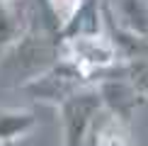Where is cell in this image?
I'll return each instance as SVG.
<instances>
[{
  "mask_svg": "<svg viewBox=\"0 0 148 146\" xmlns=\"http://www.w3.org/2000/svg\"><path fill=\"white\" fill-rule=\"evenodd\" d=\"M88 81H90V76L85 71H80L73 61L58 59L51 68L27 78V81L22 83V90L27 95H32L34 100L51 102V105L58 107L61 102H66L71 95H75L83 88H88Z\"/></svg>",
  "mask_w": 148,
  "mask_h": 146,
  "instance_id": "cell-1",
  "label": "cell"
},
{
  "mask_svg": "<svg viewBox=\"0 0 148 146\" xmlns=\"http://www.w3.org/2000/svg\"><path fill=\"white\" fill-rule=\"evenodd\" d=\"M104 110V102L97 88H83L58 105L63 146H88L92 129L97 124V114Z\"/></svg>",
  "mask_w": 148,
  "mask_h": 146,
  "instance_id": "cell-2",
  "label": "cell"
},
{
  "mask_svg": "<svg viewBox=\"0 0 148 146\" xmlns=\"http://www.w3.org/2000/svg\"><path fill=\"white\" fill-rule=\"evenodd\" d=\"M61 51L63 59L73 61L80 71L88 76L97 71L112 68L119 59L114 41L107 34H92V36H75V39H61Z\"/></svg>",
  "mask_w": 148,
  "mask_h": 146,
  "instance_id": "cell-3",
  "label": "cell"
},
{
  "mask_svg": "<svg viewBox=\"0 0 148 146\" xmlns=\"http://www.w3.org/2000/svg\"><path fill=\"white\" fill-rule=\"evenodd\" d=\"M97 93H100L102 102H104V110H109V114L119 117L121 122H126V124H129V119H131L134 110L138 107L141 97H146L126 76L100 81L97 83Z\"/></svg>",
  "mask_w": 148,
  "mask_h": 146,
  "instance_id": "cell-4",
  "label": "cell"
},
{
  "mask_svg": "<svg viewBox=\"0 0 148 146\" xmlns=\"http://www.w3.org/2000/svg\"><path fill=\"white\" fill-rule=\"evenodd\" d=\"M107 17L121 32L148 41V0H109Z\"/></svg>",
  "mask_w": 148,
  "mask_h": 146,
  "instance_id": "cell-5",
  "label": "cell"
},
{
  "mask_svg": "<svg viewBox=\"0 0 148 146\" xmlns=\"http://www.w3.org/2000/svg\"><path fill=\"white\" fill-rule=\"evenodd\" d=\"M102 34V10L100 0H83L73 17L61 27V39H75V36H92Z\"/></svg>",
  "mask_w": 148,
  "mask_h": 146,
  "instance_id": "cell-6",
  "label": "cell"
},
{
  "mask_svg": "<svg viewBox=\"0 0 148 146\" xmlns=\"http://www.w3.org/2000/svg\"><path fill=\"white\" fill-rule=\"evenodd\" d=\"M34 127H36V117L29 110H12V107L0 110V141L3 144L15 146V141L32 134Z\"/></svg>",
  "mask_w": 148,
  "mask_h": 146,
  "instance_id": "cell-7",
  "label": "cell"
},
{
  "mask_svg": "<svg viewBox=\"0 0 148 146\" xmlns=\"http://www.w3.org/2000/svg\"><path fill=\"white\" fill-rule=\"evenodd\" d=\"M24 34H27V24H24L17 5L12 3V0H0V59L10 51Z\"/></svg>",
  "mask_w": 148,
  "mask_h": 146,
  "instance_id": "cell-8",
  "label": "cell"
},
{
  "mask_svg": "<svg viewBox=\"0 0 148 146\" xmlns=\"http://www.w3.org/2000/svg\"><path fill=\"white\" fill-rule=\"evenodd\" d=\"M90 141L95 146H129V124L114 114H107V119L95 124Z\"/></svg>",
  "mask_w": 148,
  "mask_h": 146,
  "instance_id": "cell-9",
  "label": "cell"
},
{
  "mask_svg": "<svg viewBox=\"0 0 148 146\" xmlns=\"http://www.w3.org/2000/svg\"><path fill=\"white\" fill-rule=\"evenodd\" d=\"M0 146H12V144H3V141H0Z\"/></svg>",
  "mask_w": 148,
  "mask_h": 146,
  "instance_id": "cell-10",
  "label": "cell"
}]
</instances>
